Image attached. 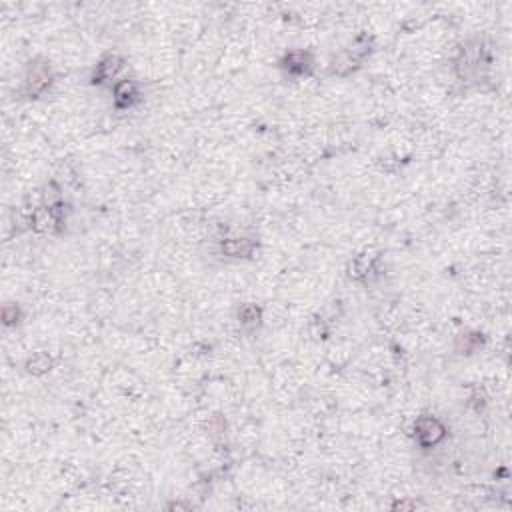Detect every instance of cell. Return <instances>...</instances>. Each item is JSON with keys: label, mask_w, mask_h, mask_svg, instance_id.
<instances>
[{"label": "cell", "mask_w": 512, "mask_h": 512, "mask_svg": "<svg viewBox=\"0 0 512 512\" xmlns=\"http://www.w3.org/2000/svg\"><path fill=\"white\" fill-rule=\"evenodd\" d=\"M416 442L422 448H432L446 437V426L437 416H420L415 424Z\"/></svg>", "instance_id": "cell-1"}, {"label": "cell", "mask_w": 512, "mask_h": 512, "mask_svg": "<svg viewBox=\"0 0 512 512\" xmlns=\"http://www.w3.org/2000/svg\"><path fill=\"white\" fill-rule=\"evenodd\" d=\"M30 226L38 232H45V234H54L60 230L62 226V212L58 210V206L54 204H47V206H40L32 212L30 217Z\"/></svg>", "instance_id": "cell-2"}, {"label": "cell", "mask_w": 512, "mask_h": 512, "mask_svg": "<svg viewBox=\"0 0 512 512\" xmlns=\"http://www.w3.org/2000/svg\"><path fill=\"white\" fill-rule=\"evenodd\" d=\"M52 82V73H50V66L45 62V64H32L28 66V73H26L25 78V90L26 95L30 98L40 97Z\"/></svg>", "instance_id": "cell-3"}, {"label": "cell", "mask_w": 512, "mask_h": 512, "mask_svg": "<svg viewBox=\"0 0 512 512\" xmlns=\"http://www.w3.org/2000/svg\"><path fill=\"white\" fill-rule=\"evenodd\" d=\"M112 97H114V106L121 110H126V108H132L141 100V93H138V86L134 80L124 78L114 84Z\"/></svg>", "instance_id": "cell-4"}, {"label": "cell", "mask_w": 512, "mask_h": 512, "mask_svg": "<svg viewBox=\"0 0 512 512\" xmlns=\"http://www.w3.org/2000/svg\"><path fill=\"white\" fill-rule=\"evenodd\" d=\"M122 69V60L117 56V54H108L104 56L95 69V76H93V82L95 84H102V82H108L112 78H117V74L121 73Z\"/></svg>", "instance_id": "cell-5"}, {"label": "cell", "mask_w": 512, "mask_h": 512, "mask_svg": "<svg viewBox=\"0 0 512 512\" xmlns=\"http://www.w3.org/2000/svg\"><path fill=\"white\" fill-rule=\"evenodd\" d=\"M254 246L256 244L248 239H228L220 244V250H222V254H226L230 258H246L254 252Z\"/></svg>", "instance_id": "cell-6"}, {"label": "cell", "mask_w": 512, "mask_h": 512, "mask_svg": "<svg viewBox=\"0 0 512 512\" xmlns=\"http://www.w3.org/2000/svg\"><path fill=\"white\" fill-rule=\"evenodd\" d=\"M284 69L293 74H306L310 69V60L304 52H291L284 58Z\"/></svg>", "instance_id": "cell-7"}, {"label": "cell", "mask_w": 512, "mask_h": 512, "mask_svg": "<svg viewBox=\"0 0 512 512\" xmlns=\"http://www.w3.org/2000/svg\"><path fill=\"white\" fill-rule=\"evenodd\" d=\"M239 320L243 326H256L263 320V310L256 304H244L239 310Z\"/></svg>", "instance_id": "cell-8"}, {"label": "cell", "mask_w": 512, "mask_h": 512, "mask_svg": "<svg viewBox=\"0 0 512 512\" xmlns=\"http://www.w3.org/2000/svg\"><path fill=\"white\" fill-rule=\"evenodd\" d=\"M50 366H52V358L47 352H38V354L30 356L26 363L28 372H32V374H45V372H49Z\"/></svg>", "instance_id": "cell-9"}, {"label": "cell", "mask_w": 512, "mask_h": 512, "mask_svg": "<svg viewBox=\"0 0 512 512\" xmlns=\"http://www.w3.org/2000/svg\"><path fill=\"white\" fill-rule=\"evenodd\" d=\"M372 256H368V254H363V256H356L354 260H352V267H350V276L352 278H363L366 276L370 270H372Z\"/></svg>", "instance_id": "cell-10"}]
</instances>
